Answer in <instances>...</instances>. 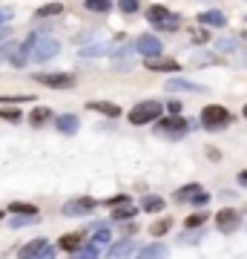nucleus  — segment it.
Wrapping results in <instances>:
<instances>
[{
	"instance_id": "35",
	"label": "nucleus",
	"mask_w": 247,
	"mask_h": 259,
	"mask_svg": "<svg viewBox=\"0 0 247 259\" xmlns=\"http://www.w3.org/2000/svg\"><path fill=\"white\" fill-rule=\"evenodd\" d=\"M37 216H26V219H12V228H23V225H35Z\"/></svg>"
},
{
	"instance_id": "24",
	"label": "nucleus",
	"mask_w": 247,
	"mask_h": 259,
	"mask_svg": "<svg viewBox=\"0 0 247 259\" xmlns=\"http://www.w3.org/2000/svg\"><path fill=\"white\" fill-rule=\"evenodd\" d=\"M170 225H173L170 219H158V222L150 225V233H153V236H164V233L170 231Z\"/></svg>"
},
{
	"instance_id": "41",
	"label": "nucleus",
	"mask_w": 247,
	"mask_h": 259,
	"mask_svg": "<svg viewBox=\"0 0 247 259\" xmlns=\"http://www.w3.org/2000/svg\"><path fill=\"white\" fill-rule=\"evenodd\" d=\"M9 35H12V29H9V26H0V40H6Z\"/></svg>"
},
{
	"instance_id": "6",
	"label": "nucleus",
	"mask_w": 247,
	"mask_h": 259,
	"mask_svg": "<svg viewBox=\"0 0 247 259\" xmlns=\"http://www.w3.org/2000/svg\"><path fill=\"white\" fill-rule=\"evenodd\" d=\"M92 210H95V199H89V196L69 199V202L61 207V213H64V216H89Z\"/></svg>"
},
{
	"instance_id": "39",
	"label": "nucleus",
	"mask_w": 247,
	"mask_h": 259,
	"mask_svg": "<svg viewBox=\"0 0 247 259\" xmlns=\"http://www.w3.org/2000/svg\"><path fill=\"white\" fill-rule=\"evenodd\" d=\"M199 239H202V233H187V236H184L187 245H192V242H199Z\"/></svg>"
},
{
	"instance_id": "18",
	"label": "nucleus",
	"mask_w": 247,
	"mask_h": 259,
	"mask_svg": "<svg viewBox=\"0 0 247 259\" xmlns=\"http://www.w3.org/2000/svg\"><path fill=\"white\" fill-rule=\"evenodd\" d=\"M58 130L66 133V136L78 133V118H75V115H61V118H58Z\"/></svg>"
},
{
	"instance_id": "28",
	"label": "nucleus",
	"mask_w": 247,
	"mask_h": 259,
	"mask_svg": "<svg viewBox=\"0 0 247 259\" xmlns=\"http://www.w3.org/2000/svg\"><path fill=\"white\" fill-rule=\"evenodd\" d=\"M20 101H35L32 95H0V104H20Z\"/></svg>"
},
{
	"instance_id": "42",
	"label": "nucleus",
	"mask_w": 247,
	"mask_h": 259,
	"mask_svg": "<svg viewBox=\"0 0 247 259\" xmlns=\"http://www.w3.org/2000/svg\"><path fill=\"white\" fill-rule=\"evenodd\" d=\"M238 185L247 187V170H241V173H238Z\"/></svg>"
},
{
	"instance_id": "27",
	"label": "nucleus",
	"mask_w": 247,
	"mask_h": 259,
	"mask_svg": "<svg viewBox=\"0 0 247 259\" xmlns=\"http://www.w3.org/2000/svg\"><path fill=\"white\" fill-rule=\"evenodd\" d=\"M61 9H64L61 3H46V6H40V9H37V18H49V15H58Z\"/></svg>"
},
{
	"instance_id": "14",
	"label": "nucleus",
	"mask_w": 247,
	"mask_h": 259,
	"mask_svg": "<svg viewBox=\"0 0 247 259\" xmlns=\"http://www.w3.org/2000/svg\"><path fill=\"white\" fill-rule=\"evenodd\" d=\"M89 110H95V112H104V115H110V118H118L121 115V107H115V104H104V101H89L86 104Z\"/></svg>"
},
{
	"instance_id": "21",
	"label": "nucleus",
	"mask_w": 247,
	"mask_h": 259,
	"mask_svg": "<svg viewBox=\"0 0 247 259\" xmlns=\"http://www.w3.org/2000/svg\"><path fill=\"white\" fill-rule=\"evenodd\" d=\"M61 248L64 250H78L81 248V233H66V236H61Z\"/></svg>"
},
{
	"instance_id": "37",
	"label": "nucleus",
	"mask_w": 247,
	"mask_h": 259,
	"mask_svg": "<svg viewBox=\"0 0 247 259\" xmlns=\"http://www.w3.org/2000/svg\"><path fill=\"white\" fill-rule=\"evenodd\" d=\"M210 40V32H195L192 35V44H207Z\"/></svg>"
},
{
	"instance_id": "19",
	"label": "nucleus",
	"mask_w": 247,
	"mask_h": 259,
	"mask_svg": "<svg viewBox=\"0 0 247 259\" xmlns=\"http://www.w3.org/2000/svg\"><path fill=\"white\" fill-rule=\"evenodd\" d=\"M199 193H202V187L199 185H187V187H181V190L175 193V202H192Z\"/></svg>"
},
{
	"instance_id": "20",
	"label": "nucleus",
	"mask_w": 247,
	"mask_h": 259,
	"mask_svg": "<svg viewBox=\"0 0 247 259\" xmlns=\"http://www.w3.org/2000/svg\"><path fill=\"white\" fill-rule=\"evenodd\" d=\"M141 207L150 210V213H158V210H164V199H161V196H144Z\"/></svg>"
},
{
	"instance_id": "4",
	"label": "nucleus",
	"mask_w": 247,
	"mask_h": 259,
	"mask_svg": "<svg viewBox=\"0 0 247 259\" xmlns=\"http://www.w3.org/2000/svg\"><path fill=\"white\" fill-rule=\"evenodd\" d=\"M35 81H40L43 87H52V90H72L75 75H69V72H46V75H35Z\"/></svg>"
},
{
	"instance_id": "40",
	"label": "nucleus",
	"mask_w": 247,
	"mask_h": 259,
	"mask_svg": "<svg viewBox=\"0 0 247 259\" xmlns=\"http://www.w3.org/2000/svg\"><path fill=\"white\" fill-rule=\"evenodd\" d=\"M170 112H173V115H178V112H181V101H170Z\"/></svg>"
},
{
	"instance_id": "13",
	"label": "nucleus",
	"mask_w": 247,
	"mask_h": 259,
	"mask_svg": "<svg viewBox=\"0 0 247 259\" xmlns=\"http://www.w3.org/2000/svg\"><path fill=\"white\" fill-rule=\"evenodd\" d=\"M167 90L170 93H204V87H199V83H192V81H181V78H170Z\"/></svg>"
},
{
	"instance_id": "34",
	"label": "nucleus",
	"mask_w": 247,
	"mask_h": 259,
	"mask_svg": "<svg viewBox=\"0 0 247 259\" xmlns=\"http://www.w3.org/2000/svg\"><path fill=\"white\" fill-rule=\"evenodd\" d=\"M216 49H219V52H233V49H236V40H219Z\"/></svg>"
},
{
	"instance_id": "36",
	"label": "nucleus",
	"mask_w": 247,
	"mask_h": 259,
	"mask_svg": "<svg viewBox=\"0 0 247 259\" xmlns=\"http://www.w3.org/2000/svg\"><path fill=\"white\" fill-rule=\"evenodd\" d=\"M95 242H98V245H104V242H110V231H107V228H101V231L95 233Z\"/></svg>"
},
{
	"instance_id": "7",
	"label": "nucleus",
	"mask_w": 247,
	"mask_h": 259,
	"mask_svg": "<svg viewBox=\"0 0 247 259\" xmlns=\"http://www.w3.org/2000/svg\"><path fill=\"white\" fill-rule=\"evenodd\" d=\"M190 130V121H184V118H164V121H158V133H164V136H173V139H178V136H184Z\"/></svg>"
},
{
	"instance_id": "44",
	"label": "nucleus",
	"mask_w": 247,
	"mask_h": 259,
	"mask_svg": "<svg viewBox=\"0 0 247 259\" xmlns=\"http://www.w3.org/2000/svg\"><path fill=\"white\" fill-rule=\"evenodd\" d=\"M244 118H247V107H244Z\"/></svg>"
},
{
	"instance_id": "8",
	"label": "nucleus",
	"mask_w": 247,
	"mask_h": 259,
	"mask_svg": "<svg viewBox=\"0 0 247 259\" xmlns=\"http://www.w3.org/2000/svg\"><path fill=\"white\" fill-rule=\"evenodd\" d=\"M20 256H26V259H32V256H55V248H52L46 239H35V242H29V245L20 248Z\"/></svg>"
},
{
	"instance_id": "38",
	"label": "nucleus",
	"mask_w": 247,
	"mask_h": 259,
	"mask_svg": "<svg viewBox=\"0 0 247 259\" xmlns=\"http://www.w3.org/2000/svg\"><path fill=\"white\" fill-rule=\"evenodd\" d=\"M192 202H195V204H207V202H210V193H204V190H202V193L195 196Z\"/></svg>"
},
{
	"instance_id": "12",
	"label": "nucleus",
	"mask_w": 247,
	"mask_h": 259,
	"mask_svg": "<svg viewBox=\"0 0 247 259\" xmlns=\"http://www.w3.org/2000/svg\"><path fill=\"white\" fill-rule=\"evenodd\" d=\"M135 216V204H132V199H124V202L112 204V219H118V222H129Z\"/></svg>"
},
{
	"instance_id": "33",
	"label": "nucleus",
	"mask_w": 247,
	"mask_h": 259,
	"mask_svg": "<svg viewBox=\"0 0 247 259\" xmlns=\"http://www.w3.org/2000/svg\"><path fill=\"white\" fill-rule=\"evenodd\" d=\"M107 52V47H86V49H81V55L83 58H89V55H104Z\"/></svg>"
},
{
	"instance_id": "3",
	"label": "nucleus",
	"mask_w": 247,
	"mask_h": 259,
	"mask_svg": "<svg viewBox=\"0 0 247 259\" xmlns=\"http://www.w3.org/2000/svg\"><path fill=\"white\" fill-rule=\"evenodd\" d=\"M202 124L207 130H221L230 124V112L224 107H219V104H210V107L202 110Z\"/></svg>"
},
{
	"instance_id": "10",
	"label": "nucleus",
	"mask_w": 247,
	"mask_h": 259,
	"mask_svg": "<svg viewBox=\"0 0 247 259\" xmlns=\"http://www.w3.org/2000/svg\"><path fill=\"white\" fill-rule=\"evenodd\" d=\"M146 69H153V72H178L181 64L173 61V58H161V55H150L146 58Z\"/></svg>"
},
{
	"instance_id": "2",
	"label": "nucleus",
	"mask_w": 247,
	"mask_h": 259,
	"mask_svg": "<svg viewBox=\"0 0 247 259\" xmlns=\"http://www.w3.org/2000/svg\"><path fill=\"white\" fill-rule=\"evenodd\" d=\"M161 115V104L158 101H141L135 104L132 110H129V124H150V121H156Z\"/></svg>"
},
{
	"instance_id": "5",
	"label": "nucleus",
	"mask_w": 247,
	"mask_h": 259,
	"mask_svg": "<svg viewBox=\"0 0 247 259\" xmlns=\"http://www.w3.org/2000/svg\"><path fill=\"white\" fill-rule=\"evenodd\" d=\"M58 52H61V44H58L55 37H37L32 58H35L37 64H43V61H49V58H55Z\"/></svg>"
},
{
	"instance_id": "32",
	"label": "nucleus",
	"mask_w": 247,
	"mask_h": 259,
	"mask_svg": "<svg viewBox=\"0 0 247 259\" xmlns=\"http://www.w3.org/2000/svg\"><path fill=\"white\" fill-rule=\"evenodd\" d=\"M118 9L127 12V15H132V12L138 9V0H118Z\"/></svg>"
},
{
	"instance_id": "29",
	"label": "nucleus",
	"mask_w": 247,
	"mask_h": 259,
	"mask_svg": "<svg viewBox=\"0 0 247 259\" xmlns=\"http://www.w3.org/2000/svg\"><path fill=\"white\" fill-rule=\"evenodd\" d=\"M204 222H207V213H192L187 219V228H202Z\"/></svg>"
},
{
	"instance_id": "9",
	"label": "nucleus",
	"mask_w": 247,
	"mask_h": 259,
	"mask_svg": "<svg viewBox=\"0 0 247 259\" xmlns=\"http://www.w3.org/2000/svg\"><path fill=\"white\" fill-rule=\"evenodd\" d=\"M216 228H219L221 233H233L238 228V213L233 210V207L219 210V213H216Z\"/></svg>"
},
{
	"instance_id": "25",
	"label": "nucleus",
	"mask_w": 247,
	"mask_h": 259,
	"mask_svg": "<svg viewBox=\"0 0 247 259\" xmlns=\"http://www.w3.org/2000/svg\"><path fill=\"white\" fill-rule=\"evenodd\" d=\"M86 9L89 12H110L112 3L110 0H86Z\"/></svg>"
},
{
	"instance_id": "15",
	"label": "nucleus",
	"mask_w": 247,
	"mask_h": 259,
	"mask_svg": "<svg viewBox=\"0 0 247 259\" xmlns=\"http://www.w3.org/2000/svg\"><path fill=\"white\" fill-rule=\"evenodd\" d=\"M132 253H135V242L132 239H124L110 248V256H132Z\"/></svg>"
},
{
	"instance_id": "1",
	"label": "nucleus",
	"mask_w": 247,
	"mask_h": 259,
	"mask_svg": "<svg viewBox=\"0 0 247 259\" xmlns=\"http://www.w3.org/2000/svg\"><path fill=\"white\" fill-rule=\"evenodd\" d=\"M146 20H150L158 32H175V29L181 26V18L173 15L170 9H164V6H150V9H146Z\"/></svg>"
},
{
	"instance_id": "23",
	"label": "nucleus",
	"mask_w": 247,
	"mask_h": 259,
	"mask_svg": "<svg viewBox=\"0 0 247 259\" xmlns=\"http://www.w3.org/2000/svg\"><path fill=\"white\" fill-rule=\"evenodd\" d=\"M141 256H146V259L150 256H167V248L161 245V242H156V245H146V248L141 250Z\"/></svg>"
},
{
	"instance_id": "11",
	"label": "nucleus",
	"mask_w": 247,
	"mask_h": 259,
	"mask_svg": "<svg viewBox=\"0 0 247 259\" xmlns=\"http://www.w3.org/2000/svg\"><path fill=\"white\" fill-rule=\"evenodd\" d=\"M135 49L141 52V55L150 58V55H161V49H164V47H161V40H158L156 35H141L135 40Z\"/></svg>"
},
{
	"instance_id": "16",
	"label": "nucleus",
	"mask_w": 247,
	"mask_h": 259,
	"mask_svg": "<svg viewBox=\"0 0 247 259\" xmlns=\"http://www.w3.org/2000/svg\"><path fill=\"white\" fill-rule=\"evenodd\" d=\"M49 118H52V110H49V107H35V110L29 112V121H32L35 127H43Z\"/></svg>"
},
{
	"instance_id": "22",
	"label": "nucleus",
	"mask_w": 247,
	"mask_h": 259,
	"mask_svg": "<svg viewBox=\"0 0 247 259\" xmlns=\"http://www.w3.org/2000/svg\"><path fill=\"white\" fill-rule=\"evenodd\" d=\"M9 210L12 213H23V216H37V207L35 204H26V202H12Z\"/></svg>"
},
{
	"instance_id": "26",
	"label": "nucleus",
	"mask_w": 247,
	"mask_h": 259,
	"mask_svg": "<svg viewBox=\"0 0 247 259\" xmlns=\"http://www.w3.org/2000/svg\"><path fill=\"white\" fill-rule=\"evenodd\" d=\"M18 49H20V44H15V40H12V44H6V47H0V61H12Z\"/></svg>"
},
{
	"instance_id": "17",
	"label": "nucleus",
	"mask_w": 247,
	"mask_h": 259,
	"mask_svg": "<svg viewBox=\"0 0 247 259\" xmlns=\"http://www.w3.org/2000/svg\"><path fill=\"white\" fill-rule=\"evenodd\" d=\"M199 20H202L204 26H224V23H227V18H224L221 12H202Z\"/></svg>"
},
{
	"instance_id": "45",
	"label": "nucleus",
	"mask_w": 247,
	"mask_h": 259,
	"mask_svg": "<svg viewBox=\"0 0 247 259\" xmlns=\"http://www.w3.org/2000/svg\"><path fill=\"white\" fill-rule=\"evenodd\" d=\"M0 216H3V210H0Z\"/></svg>"
},
{
	"instance_id": "30",
	"label": "nucleus",
	"mask_w": 247,
	"mask_h": 259,
	"mask_svg": "<svg viewBox=\"0 0 247 259\" xmlns=\"http://www.w3.org/2000/svg\"><path fill=\"white\" fill-rule=\"evenodd\" d=\"M0 118H6V121H20V110H15V107H6V110H0Z\"/></svg>"
},
{
	"instance_id": "43",
	"label": "nucleus",
	"mask_w": 247,
	"mask_h": 259,
	"mask_svg": "<svg viewBox=\"0 0 247 259\" xmlns=\"http://www.w3.org/2000/svg\"><path fill=\"white\" fill-rule=\"evenodd\" d=\"M9 18H12L9 12H0V26H3V23H6V20H9Z\"/></svg>"
},
{
	"instance_id": "31",
	"label": "nucleus",
	"mask_w": 247,
	"mask_h": 259,
	"mask_svg": "<svg viewBox=\"0 0 247 259\" xmlns=\"http://www.w3.org/2000/svg\"><path fill=\"white\" fill-rule=\"evenodd\" d=\"M78 253H81V256H98L101 248H98V242H92V245H86V248H78Z\"/></svg>"
}]
</instances>
